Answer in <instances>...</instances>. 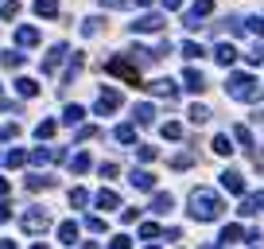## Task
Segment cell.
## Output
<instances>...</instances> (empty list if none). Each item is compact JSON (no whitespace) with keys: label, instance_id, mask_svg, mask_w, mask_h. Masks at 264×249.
Masks as SVG:
<instances>
[{"label":"cell","instance_id":"obj_32","mask_svg":"<svg viewBox=\"0 0 264 249\" xmlns=\"http://www.w3.org/2000/svg\"><path fill=\"white\" fill-rule=\"evenodd\" d=\"M4 66H8V70H20V66H24V55H4Z\"/></svg>","mask_w":264,"mask_h":249},{"label":"cell","instance_id":"obj_41","mask_svg":"<svg viewBox=\"0 0 264 249\" xmlns=\"http://www.w3.org/2000/svg\"><path fill=\"white\" fill-rule=\"evenodd\" d=\"M163 8H167V12H175V8H183V0H163Z\"/></svg>","mask_w":264,"mask_h":249},{"label":"cell","instance_id":"obj_16","mask_svg":"<svg viewBox=\"0 0 264 249\" xmlns=\"http://www.w3.org/2000/svg\"><path fill=\"white\" fill-rule=\"evenodd\" d=\"M62 55H66V47H51V55H47V62H43V70H54V66H59V62H62Z\"/></svg>","mask_w":264,"mask_h":249},{"label":"cell","instance_id":"obj_26","mask_svg":"<svg viewBox=\"0 0 264 249\" xmlns=\"http://www.w3.org/2000/svg\"><path fill=\"white\" fill-rule=\"evenodd\" d=\"M152 117H156L152 105H136V121H140V124H152Z\"/></svg>","mask_w":264,"mask_h":249},{"label":"cell","instance_id":"obj_46","mask_svg":"<svg viewBox=\"0 0 264 249\" xmlns=\"http://www.w3.org/2000/svg\"><path fill=\"white\" fill-rule=\"evenodd\" d=\"M148 249H159V245H148Z\"/></svg>","mask_w":264,"mask_h":249},{"label":"cell","instance_id":"obj_23","mask_svg":"<svg viewBox=\"0 0 264 249\" xmlns=\"http://www.w3.org/2000/svg\"><path fill=\"white\" fill-rule=\"evenodd\" d=\"M214 152H218V156H229V152H233L229 136H214Z\"/></svg>","mask_w":264,"mask_h":249},{"label":"cell","instance_id":"obj_31","mask_svg":"<svg viewBox=\"0 0 264 249\" xmlns=\"http://www.w3.org/2000/svg\"><path fill=\"white\" fill-rule=\"evenodd\" d=\"M233 136H237V140L245 144V148H249V144H253V133H249L245 124H237V129H233Z\"/></svg>","mask_w":264,"mask_h":249},{"label":"cell","instance_id":"obj_39","mask_svg":"<svg viewBox=\"0 0 264 249\" xmlns=\"http://www.w3.org/2000/svg\"><path fill=\"white\" fill-rule=\"evenodd\" d=\"M0 12H4V16H8V20H16V12H20V4H16V0H8V4H4V8H0Z\"/></svg>","mask_w":264,"mask_h":249},{"label":"cell","instance_id":"obj_33","mask_svg":"<svg viewBox=\"0 0 264 249\" xmlns=\"http://www.w3.org/2000/svg\"><path fill=\"white\" fill-rule=\"evenodd\" d=\"M86 230L101 234V230H105V218H97V214H93V218H86Z\"/></svg>","mask_w":264,"mask_h":249},{"label":"cell","instance_id":"obj_36","mask_svg":"<svg viewBox=\"0 0 264 249\" xmlns=\"http://www.w3.org/2000/svg\"><path fill=\"white\" fill-rule=\"evenodd\" d=\"M183 55H186V59H198V55H202V47H198V43H183Z\"/></svg>","mask_w":264,"mask_h":249},{"label":"cell","instance_id":"obj_15","mask_svg":"<svg viewBox=\"0 0 264 249\" xmlns=\"http://www.w3.org/2000/svg\"><path fill=\"white\" fill-rule=\"evenodd\" d=\"M16 43H20V47L39 43V31H35V27H20V31H16Z\"/></svg>","mask_w":264,"mask_h":249},{"label":"cell","instance_id":"obj_38","mask_svg":"<svg viewBox=\"0 0 264 249\" xmlns=\"http://www.w3.org/2000/svg\"><path fill=\"white\" fill-rule=\"evenodd\" d=\"M109 249H132V241L124 238V234H117V238H113V245H109Z\"/></svg>","mask_w":264,"mask_h":249},{"label":"cell","instance_id":"obj_45","mask_svg":"<svg viewBox=\"0 0 264 249\" xmlns=\"http://www.w3.org/2000/svg\"><path fill=\"white\" fill-rule=\"evenodd\" d=\"M113 4H124V0H113Z\"/></svg>","mask_w":264,"mask_h":249},{"label":"cell","instance_id":"obj_42","mask_svg":"<svg viewBox=\"0 0 264 249\" xmlns=\"http://www.w3.org/2000/svg\"><path fill=\"white\" fill-rule=\"evenodd\" d=\"M8 191H12V183H8V179H4V175H0V199L8 195Z\"/></svg>","mask_w":264,"mask_h":249},{"label":"cell","instance_id":"obj_20","mask_svg":"<svg viewBox=\"0 0 264 249\" xmlns=\"http://www.w3.org/2000/svg\"><path fill=\"white\" fill-rule=\"evenodd\" d=\"M152 210H156V214H167L171 210V195H156V199H152Z\"/></svg>","mask_w":264,"mask_h":249},{"label":"cell","instance_id":"obj_12","mask_svg":"<svg viewBox=\"0 0 264 249\" xmlns=\"http://www.w3.org/2000/svg\"><path fill=\"white\" fill-rule=\"evenodd\" d=\"M152 94H159V98H175V82L171 78H159V82H152Z\"/></svg>","mask_w":264,"mask_h":249},{"label":"cell","instance_id":"obj_30","mask_svg":"<svg viewBox=\"0 0 264 249\" xmlns=\"http://www.w3.org/2000/svg\"><path fill=\"white\" fill-rule=\"evenodd\" d=\"M24 160H27L24 152H4V164H8V168H20Z\"/></svg>","mask_w":264,"mask_h":249},{"label":"cell","instance_id":"obj_1","mask_svg":"<svg viewBox=\"0 0 264 249\" xmlns=\"http://www.w3.org/2000/svg\"><path fill=\"white\" fill-rule=\"evenodd\" d=\"M221 210H225V206H221V199L214 195L210 187H198L191 195V218H198V222H214Z\"/></svg>","mask_w":264,"mask_h":249},{"label":"cell","instance_id":"obj_24","mask_svg":"<svg viewBox=\"0 0 264 249\" xmlns=\"http://www.w3.org/2000/svg\"><path fill=\"white\" fill-rule=\"evenodd\" d=\"M35 136H39V140H51V136H54V121H39Z\"/></svg>","mask_w":264,"mask_h":249},{"label":"cell","instance_id":"obj_34","mask_svg":"<svg viewBox=\"0 0 264 249\" xmlns=\"http://www.w3.org/2000/svg\"><path fill=\"white\" fill-rule=\"evenodd\" d=\"M140 238H159V226L156 222H144L140 226Z\"/></svg>","mask_w":264,"mask_h":249},{"label":"cell","instance_id":"obj_4","mask_svg":"<svg viewBox=\"0 0 264 249\" xmlns=\"http://www.w3.org/2000/svg\"><path fill=\"white\" fill-rule=\"evenodd\" d=\"M20 226H24L27 234H39V230H47V226H51V214H47V210H39V206H31V210H27L24 218H20Z\"/></svg>","mask_w":264,"mask_h":249},{"label":"cell","instance_id":"obj_7","mask_svg":"<svg viewBox=\"0 0 264 249\" xmlns=\"http://www.w3.org/2000/svg\"><path fill=\"white\" fill-rule=\"evenodd\" d=\"M221 187H225L229 195H241V191H245V179H241L237 171H225V175H221Z\"/></svg>","mask_w":264,"mask_h":249},{"label":"cell","instance_id":"obj_10","mask_svg":"<svg viewBox=\"0 0 264 249\" xmlns=\"http://www.w3.org/2000/svg\"><path fill=\"white\" fill-rule=\"evenodd\" d=\"M132 27H136V31H159V27H163V16H140Z\"/></svg>","mask_w":264,"mask_h":249},{"label":"cell","instance_id":"obj_43","mask_svg":"<svg viewBox=\"0 0 264 249\" xmlns=\"http://www.w3.org/2000/svg\"><path fill=\"white\" fill-rule=\"evenodd\" d=\"M8 214H12V210H8V203H0V222H4V218H8Z\"/></svg>","mask_w":264,"mask_h":249},{"label":"cell","instance_id":"obj_2","mask_svg":"<svg viewBox=\"0 0 264 249\" xmlns=\"http://www.w3.org/2000/svg\"><path fill=\"white\" fill-rule=\"evenodd\" d=\"M225 90H229V98H241V101H256V98H264V86H256L253 74H229Z\"/></svg>","mask_w":264,"mask_h":249},{"label":"cell","instance_id":"obj_29","mask_svg":"<svg viewBox=\"0 0 264 249\" xmlns=\"http://www.w3.org/2000/svg\"><path fill=\"white\" fill-rule=\"evenodd\" d=\"M70 203H74V206H86V203H89V191H82V187H74V191H70Z\"/></svg>","mask_w":264,"mask_h":249},{"label":"cell","instance_id":"obj_9","mask_svg":"<svg viewBox=\"0 0 264 249\" xmlns=\"http://www.w3.org/2000/svg\"><path fill=\"white\" fill-rule=\"evenodd\" d=\"M128 183L136 187V191H152V187H156V179H152L148 171H132V175H128Z\"/></svg>","mask_w":264,"mask_h":249},{"label":"cell","instance_id":"obj_44","mask_svg":"<svg viewBox=\"0 0 264 249\" xmlns=\"http://www.w3.org/2000/svg\"><path fill=\"white\" fill-rule=\"evenodd\" d=\"M0 249H16V241H8V238H0Z\"/></svg>","mask_w":264,"mask_h":249},{"label":"cell","instance_id":"obj_5","mask_svg":"<svg viewBox=\"0 0 264 249\" xmlns=\"http://www.w3.org/2000/svg\"><path fill=\"white\" fill-rule=\"evenodd\" d=\"M113 109H121V94H117V90H101V98H97V113L105 117V113H113Z\"/></svg>","mask_w":264,"mask_h":249},{"label":"cell","instance_id":"obj_13","mask_svg":"<svg viewBox=\"0 0 264 249\" xmlns=\"http://www.w3.org/2000/svg\"><path fill=\"white\" fill-rule=\"evenodd\" d=\"M97 206H101V210H117V206H121L117 191H97Z\"/></svg>","mask_w":264,"mask_h":249},{"label":"cell","instance_id":"obj_18","mask_svg":"<svg viewBox=\"0 0 264 249\" xmlns=\"http://www.w3.org/2000/svg\"><path fill=\"white\" fill-rule=\"evenodd\" d=\"M16 90L24 94V98H35V94H39V86H35L31 78H20V82H16Z\"/></svg>","mask_w":264,"mask_h":249},{"label":"cell","instance_id":"obj_40","mask_svg":"<svg viewBox=\"0 0 264 249\" xmlns=\"http://www.w3.org/2000/svg\"><path fill=\"white\" fill-rule=\"evenodd\" d=\"M140 160L148 164V160H156V148H148V144H140Z\"/></svg>","mask_w":264,"mask_h":249},{"label":"cell","instance_id":"obj_19","mask_svg":"<svg viewBox=\"0 0 264 249\" xmlns=\"http://www.w3.org/2000/svg\"><path fill=\"white\" fill-rule=\"evenodd\" d=\"M82 117H86V109H82V105H66V117H62V121H66V124H78Z\"/></svg>","mask_w":264,"mask_h":249},{"label":"cell","instance_id":"obj_17","mask_svg":"<svg viewBox=\"0 0 264 249\" xmlns=\"http://www.w3.org/2000/svg\"><path fill=\"white\" fill-rule=\"evenodd\" d=\"M35 12H39V16H47V20H51L54 12H59V0H35Z\"/></svg>","mask_w":264,"mask_h":249},{"label":"cell","instance_id":"obj_37","mask_svg":"<svg viewBox=\"0 0 264 249\" xmlns=\"http://www.w3.org/2000/svg\"><path fill=\"white\" fill-rule=\"evenodd\" d=\"M16 133H20L16 124H0V140H12V136H16Z\"/></svg>","mask_w":264,"mask_h":249},{"label":"cell","instance_id":"obj_8","mask_svg":"<svg viewBox=\"0 0 264 249\" xmlns=\"http://www.w3.org/2000/svg\"><path fill=\"white\" fill-rule=\"evenodd\" d=\"M183 82H186V90H191V94H202V90H206L202 70H186V74H183Z\"/></svg>","mask_w":264,"mask_h":249},{"label":"cell","instance_id":"obj_3","mask_svg":"<svg viewBox=\"0 0 264 249\" xmlns=\"http://www.w3.org/2000/svg\"><path fill=\"white\" fill-rule=\"evenodd\" d=\"M105 70L117 74V78H124L128 86H140V70H136L132 62H124V59H109V62H105Z\"/></svg>","mask_w":264,"mask_h":249},{"label":"cell","instance_id":"obj_25","mask_svg":"<svg viewBox=\"0 0 264 249\" xmlns=\"http://www.w3.org/2000/svg\"><path fill=\"white\" fill-rule=\"evenodd\" d=\"M70 168L78 171V175H82V171H89V156H86V152H78V156L70 160Z\"/></svg>","mask_w":264,"mask_h":249},{"label":"cell","instance_id":"obj_14","mask_svg":"<svg viewBox=\"0 0 264 249\" xmlns=\"http://www.w3.org/2000/svg\"><path fill=\"white\" fill-rule=\"evenodd\" d=\"M59 241H62V245H74V241H78V226H74V222H62L59 226Z\"/></svg>","mask_w":264,"mask_h":249},{"label":"cell","instance_id":"obj_28","mask_svg":"<svg viewBox=\"0 0 264 249\" xmlns=\"http://www.w3.org/2000/svg\"><path fill=\"white\" fill-rule=\"evenodd\" d=\"M237 238H245L241 226H225V230H221V241H237Z\"/></svg>","mask_w":264,"mask_h":249},{"label":"cell","instance_id":"obj_27","mask_svg":"<svg viewBox=\"0 0 264 249\" xmlns=\"http://www.w3.org/2000/svg\"><path fill=\"white\" fill-rule=\"evenodd\" d=\"M191 121H194V124L210 121V109H206V105H194V109H191Z\"/></svg>","mask_w":264,"mask_h":249},{"label":"cell","instance_id":"obj_11","mask_svg":"<svg viewBox=\"0 0 264 249\" xmlns=\"http://www.w3.org/2000/svg\"><path fill=\"white\" fill-rule=\"evenodd\" d=\"M256 210H264V191H256L253 199H241V214H256Z\"/></svg>","mask_w":264,"mask_h":249},{"label":"cell","instance_id":"obj_22","mask_svg":"<svg viewBox=\"0 0 264 249\" xmlns=\"http://www.w3.org/2000/svg\"><path fill=\"white\" fill-rule=\"evenodd\" d=\"M117 140H121V144H132V140H136V129H132V124H121V129H117Z\"/></svg>","mask_w":264,"mask_h":249},{"label":"cell","instance_id":"obj_35","mask_svg":"<svg viewBox=\"0 0 264 249\" xmlns=\"http://www.w3.org/2000/svg\"><path fill=\"white\" fill-rule=\"evenodd\" d=\"M249 31H253V35H264V20L253 16V20H249Z\"/></svg>","mask_w":264,"mask_h":249},{"label":"cell","instance_id":"obj_6","mask_svg":"<svg viewBox=\"0 0 264 249\" xmlns=\"http://www.w3.org/2000/svg\"><path fill=\"white\" fill-rule=\"evenodd\" d=\"M214 59H218L221 66H233V59H237V47H233V43H218V47H214Z\"/></svg>","mask_w":264,"mask_h":249},{"label":"cell","instance_id":"obj_21","mask_svg":"<svg viewBox=\"0 0 264 249\" xmlns=\"http://www.w3.org/2000/svg\"><path fill=\"white\" fill-rule=\"evenodd\" d=\"M163 136H167V140H179V136H183V124H179V121H167V124H163Z\"/></svg>","mask_w":264,"mask_h":249}]
</instances>
